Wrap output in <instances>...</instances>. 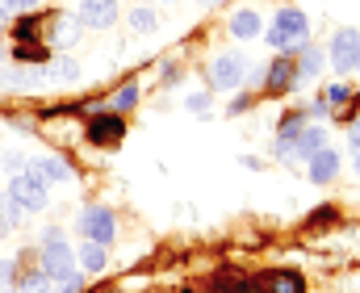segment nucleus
Returning a JSON list of instances; mask_svg holds the SVG:
<instances>
[{
	"label": "nucleus",
	"instance_id": "f257e3e1",
	"mask_svg": "<svg viewBox=\"0 0 360 293\" xmlns=\"http://www.w3.org/2000/svg\"><path fill=\"white\" fill-rule=\"evenodd\" d=\"M8 197H13L21 209H34V214H38V209L46 205V176H42L34 164H30L25 172H13V181H8Z\"/></svg>",
	"mask_w": 360,
	"mask_h": 293
},
{
	"label": "nucleus",
	"instance_id": "f03ea898",
	"mask_svg": "<svg viewBox=\"0 0 360 293\" xmlns=\"http://www.w3.org/2000/svg\"><path fill=\"white\" fill-rule=\"evenodd\" d=\"M306 34H310V21H306V13H297V8L276 13L272 25H269V42L276 46V51H289V46L306 42Z\"/></svg>",
	"mask_w": 360,
	"mask_h": 293
},
{
	"label": "nucleus",
	"instance_id": "7ed1b4c3",
	"mask_svg": "<svg viewBox=\"0 0 360 293\" xmlns=\"http://www.w3.org/2000/svg\"><path fill=\"white\" fill-rule=\"evenodd\" d=\"M42 273L51 277V281H59V277H72L76 268H72V247L63 243V235L59 230H46L42 235Z\"/></svg>",
	"mask_w": 360,
	"mask_h": 293
},
{
	"label": "nucleus",
	"instance_id": "20e7f679",
	"mask_svg": "<svg viewBox=\"0 0 360 293\" xmlns=\"http://www.w3.org/2000/svg\"><path fill=\"white\" fill-rule=\"evenodd\" d=\"M243 76H248L243 55H218V59L210 63V80H214V89H239Z\"/></svg>",
	"mask_w": 360,
	"mask_h": 293
},
{
	"label": "nucleus",
	"instance_id": "39448f33",
	"mask_svg": "<svg viewBox=\"0 0 360 293\" xmlns=\"http://www.w3.org/2000/svg\"><path fill=\"white\" fill-rule=\"evenodd\" d=\"M356 55H360V34L356 30H340V34L331 38V63H335V72H340V76L352 72V67H356Z\"/></svg>",
	"mask_w": 360,
	"mask_h": 293
},
{
	"label": "nucleus",
	"instance_id": "423d86ee",
	"mask_svg": "<svg viewBox=\"0 0 360 293\" xmlns=\"http://www.w3.org/2000/svg\"><path fill=\"white\" fill-rule=\"evenodd\" d=\"M80 230H84V239H92V243H113V235H117V226H113V214L109 209H101V205H92L89 214L80 218Z\"/></svg>",
	"mask_w": 360,
	"mask_h": 293
},
{
	"label": "nucleus",
	"instance_id": "0eeeda50",
	"mask_svg": "<svg viewBox=\"0 0 360 293\" xmlns=\"http://www.w3.org/2000/svg\"><path fill=\"white\" fill-rule=\"evenodd\" d=\"M80 25H92V30H109L117 21V0H84L80 4Z\"/></svg>",
	"mask_w": 360,
	"mask_h": 293
},
{
	"label": "nucleus",
	"instance_id": "6e6552de",
	"mask_svg": "<svg viewBox=\"0 0 360 293\" xmlns=\"http://www.w3.org/2000/svg\"><path fill=\"white\" fill-rule=\"evenodd\" d=\"M126 134V122L117 117V113H96L89 122V138L92 143H117Z\"/></svg>",
	"mask_w": 360,
	"mask_h": 293
},
{
	"label": "nucleus",
	"instance_id": "1a4fd4ad",
	"mask_svg": "<svg viewBox=\"0 0 360 293\" xmlns=\"http://www.w3.org/2000/svg\"><path fill=\"white\" fill-rule=\"evenodd\" d=\"M38 84H46V72L34 63V67H8V72H0V89H38Z\"/></svg>",
	"mask_w": 360,
	"mask_h": 293
},
{
	"label": "nucleus",
	"instance_id": "9d476101",
	"mask_svg": "<svg viewBox=\"0 0 360 293\" xmlns=\"http://www.w3.org/2000/svg\"><path fill=\"white\" fill-rule=\"evenodd\" d=\"M327 147V134L319 130V126H310V130H302L297 138H293V147H289V159H310L314 151H323Z\"/></svg>",
	"mask_w": 360,
	"mask_h": 293
},
{
	"label": "nucleus",
	"instance_id": "9b49d317",
	"mask_svg": "<svg viewBox=\"0 0 360 293\" xmlns=\"http://www.w3.org/2000/svg\"><path fill=\"white\" fill-rule=\"evenodd\" d=\"M340 176V155L335 151H314L310 155V181H319V185H327V181H335Z\"/></svg>",
	"mask_w": 360,
	"mask_h": 293
},
{
	"label": "nucleus",
	"instance_id": "f8f14e48",
	"mask_svg": "<svg viewBox=\"0 0 360 293\" xmlns=\"http://www.w3.org/2000/svg\"><path fill=\"white\" fill-rule=\"evenodd\" d=\"M293 76H297V67H293V59H272L269 72H264V89H272V93H285L289 84H293Z\"/></svg>",
	"mask_w": 360,
	"mask_h": 293
},
{
	"label": "nucleus",
	"instance_id": "ddd939ff",
	"mask_svg": "<svg viewBox=\"0 0 360 293\" xmlns=\"http://www.w3.org/2000/svg\"><path fill=\"white\" fill-rule=\"evenodd\" d=\"M231 34H235V38H243V42H248V38H256V34H260V17H256L252 8H239V13L231 17Z\"/></svg>",
	"mask_w": 360,
	"mask_h": 293
},
{
	"label": "nucleus",
	"instance_id": "4468645a",
	"mask_svg": "<svg viewBox=\"0 0 360 293\" xmlns=\"http://www.w3.org/2000/svg\"><path fill=\"white\" fill-rule=\"evenodd\" d=\"M76 38H80V17H55L51 42H55V46H72Z\"/></svg>",
	"mask_w": 360,
	"mask_h": 293
},
{
	"label": "nucleus",
	"instance_id": "2eb2a0df",
	"mask_svg": "<svg viewBox=\"0 0 360 293\" xmlns=\"http://www.w3.org/2000/svg\"><path fill=\"white\" fill-rule=\"evenodd\" d=\"M42 72H46V80H76V76H80V63H76L72 55H55Z\"/></svg>",
	"mask_w": 360,
	"mask_h": 293
},
{
	"label": "nucleus",
	"instance_id": "dca6fc26",
	"mask_svg": "<svg viewBox=\"0 0 360 293\" xmlns=\"http://www.w3.org/2000/svg\"><path fill=\"white\" fill-rule=\"evenodd\" d=\"M269 293H306V281L297 273H269Z\"/></svg>",
	"mask_w": 360,
	"mask_h": 293
},
{
	"label": "nucleus",
	"instance_id": "f3484780",
	"mask_svg": "<svg viewBox=\"0 0 360 293\" xmlns=\"http://www.w3.org/2000/svg\"><path fill=\"white\" fill-rule=\"evenodd\" d=\"M130 30H134V34H155V30H160V17H155L151 8H134V13H130Z\"/></svg>",
	"mask_w": 360,
	"mask_h": 293
},
{
	"label": "nucleus",
	"instance_id": "a211bd4d",
	"mask_svg": "<svg viewBox=\"0 0 360 293\" xmlns=\"http://www.w3.org/2000/svg\"><path fill=\"white\" fill-rule=\"evenodd\" d=\"M17 218H21V205L4 193V197H0V235H8V230L17 226Z\"/></svg>",
	"mask_w": 360,
	"mask_h": 293
},
{
	"label": "nucleus",
	"instance_id": "6ab92c4d",
	"mask_svg": "<svg viewBox=\"0 0 360 293\" xmlns=\"http://www.w3.org/2000/svg\"><path fill=\"white\" fill-rule=\"evenodd\" d=\"M34 168H38V172H42L46 181H72V168H68L63 159H38Z\"/></svg>",
	"mask_w": 360,
	"mask_h": 293
},
{
	"label": "nucleus",
	"instance_id": "aec40b11",
	"mask_svg": "<svg viewBox=\"0 0 360 293\" xmlns=\"http://www.w3.org/2000/svg\"><path fill=\"white\" fill-rule=\"evenodd\" d=\"M80 264H84L89 273H101V268H105V243H92L89 239V247L80 252Z\"/></svg>",
	"mask_w": 360,
	"mask_h": 293
},
{
	"label": "nucleus",
	"instance_id": "412c9836",
	"mask_svg": "<svg viewBox=\"0 0 360 293\" xmlns=\"http://www.w3.org/2000/svg\"><path fill=\"white\" fill-rule=\"evenodd\" d=\"M21 293H55V285L46 273H30V277H21Z\"/></svg>",
	"mask_w": 360,
	"mask_h": 293
},
{
	"label": "nucleus",
	"instance_id": "4be33fe9",
	"mask_svg": "<svg viewBox=\"0 0 360 293\" xmlns=\"http://www.w3.org/2000/svg\"><path fill=\"white\" fill-rule=\"evenodd\" d=\"M297 72H302V76H319V72H323V51H314V46H306V55H302V63H297Z\"/></svg>",
	"mask_w": 360,
	"mask_h": 293
},
{
	"label": "nucleus",
	"instance_id": "5701e85b",
	"mask_svg": "<svg viewBox=\"0 0 360 293\" xmlns=\"http://www.w3.org/2000/svg\"><path fill=\"white\" fill-rule=\"evenodd\" d=\"M13 55H17L21 63H42V59H46V51H42V46H30V42H21Z\"/></svg>",
	"mask_w": 360,
	"mask_h": 293
},
{
	"label": "nucleus",
	"instance_id": "b1692460",
	"mask_svg": "<svg viewBox=\"0 0 360 293\" xmlns=\"http://www.w3.org/2000/svg\"><path fill=\"white\" fill-rule=\"evenodd\" d=\"M80 289H84L80 273H72V277H59V285H55V293H80Z\"/></svg>",
	"mask_w": 360,
	"mask_h": 293
},
{
	"label": "nucleus",
	"instance_id": "393cba45",
	"mask_svg": "<svg viewBox=\"0 0 360 293\" xmlns=\"http://www.w3.org/2000/svg\"><path fill=\"white\" fill-rule=\"evenodd\" d=\"M17 281V260H0V289H8Z\"/></svg>",
	"mask_w": 360,
	"mask_h": 293
},
{
	"label": "nucleus",
	"instance_id": "a878e982",
	"mask_svg": "<svg viewBox=\"0 0 360 293\" xmlns=\"http://www.w3.org/2000/svg\"><path fill=\"white\" fill-rule=\"evenodd\" d=\"M42 0H0V13H25V8H38Z\"/></svg>",
	"mask_w": 360,
	"mask_h": 293
},
{
	"label": "nucleus",
	"instance_id": "bb28decb",
	"mask_svg": "<svg viewBox=\"0 0 360 293\" xmlns=\"http://www.w3.org/2000/svg\"><path fill=\"white\" fill-rule=\"evenodd\" d=\"M327 100H331V105H348V100H352V89H348V84H335V89H327Z\"/></svg>",
	"mask_w": 360,
	"mask_h": 293
},
{
	"label": "nucleus",
	"instance_id": "cd10ccee",
	"mask_svg": "<svg viewBox=\"0 0 360 293\" xmlns=\"http://www.w3.org/2000/svg\"><path fill=\"white\" fill-rule=\"evenodd\" d=\"M134 97H139V84H126V89L113 97V105H117V109H126V105H134Z\"/></svg>",
	"mask_w": 360,
	"mask_h": 293
},
{
	"label": "nucleus",
	"instance_id": "c85d7f7f",
	"mask_svg": "<svg viewBox=\"0 0 360 293\" xmlns=\"http://www.w3.org/2000/svg\"><path fill=\"white\" fill-rule=\"evenodd\" d=\"M188 109H193V113H205V109H210V93H193V97H188Z\"/></svg>",
	"mask_w": 360,
	"mask_h": 293
},
{
	"label": "nucleus",
	"instance_id": "c756f323",
	"mask_svg": "<svg viewBox=\"0 0 360 293\" xmlns=\"http://www.w3.org/2000/svg\"><path fill=\"white\" fill-rule=\"evenodd\" d=\"M0 159H4V168H8V172H25V168H30V164H25V155H0Z\"/></svg>",
	"mask_w": 360,
	"mask_h": 293
},
{
	"label": "nucleus",
	"instance_id": "7c9ffc66",
	"mask_svg": "<svg viewBox=\"0 0 360 293\" xmlns=\"http://www.w3.org/2000/svg\"><path fill=\"white\" fill-rule=\"evenodd\" d=\"M348 138H352V147H360V122L352 126V130H348Z\"/></svg>",
	"mask_w": 360,
	"mask_h": 293
},
{
	"label": "nucleus",
	"instance_id": "2f4dec72",
	"mask_svg": "<svg viewBox=\"0 0 360 293\" xmlns=\"http://www.w3.org/2000/svg\"><path fill=\"white\" fill-rule=\"evenodd\" d=\"M235 293H260V289H256V285H239Z\"/></svg>",
	"mask_w": 360,
	"mask_h": 293
},
{
	"label": "nucleus",
	"instance_id": "473e14b6",
	"mask_svg": "<svg viewBox=\"0 0 360 293\" xmlns=\"http://www.w3.org/2000/svg\"><path fill=\"white\" fill-rule=\"evenodd\" d=\"M356 172H360V147H356Z\"/></svg>",
	"mask_w": 360,
	"mask_h": 293
},
{
	"label": "nucleus",
	"instance_id": "72a5a7b5",
	"mask_svg": "<svg viewBox=\"0 0 360 293\" xmlns=\"http://www.w3.org/2000/svg\"><path fill=\"white\" fill-rule=\"evenodd\" d=\"M0 59H4V46H0Z\"/></svg>",
	"mask_w": 360,
	"mask_h": 293
},
{
	"label": "nucleus",
	"instance_id": "f704fd0d",
	"mask_svg": "<svg viewBox=\"0 0 360 293\" xmlns=\"http://www.w3.org/2000/svg\"><path fill=\"white\" fill-rule=\"evenodd\" d=\"M356 67H360V55H356Z\"/></svg>",
	"mask_w": 360,
	"mask_h": 293
},
{
	"label": "nucleus",
	"instance_id": "c9c22d12",
	"mask_svg": "<svg viewBox=\"0 0 360 293\" xmlns=\"http://www.w3.org/2000/svg\"><path fill=\"white\" fill-rule=\"evenodd\" d=\"M0 21H4V13H0Z\"/></svg>",
	"mask_w": 360,
	"mask_h": 293
}]
</instances>
